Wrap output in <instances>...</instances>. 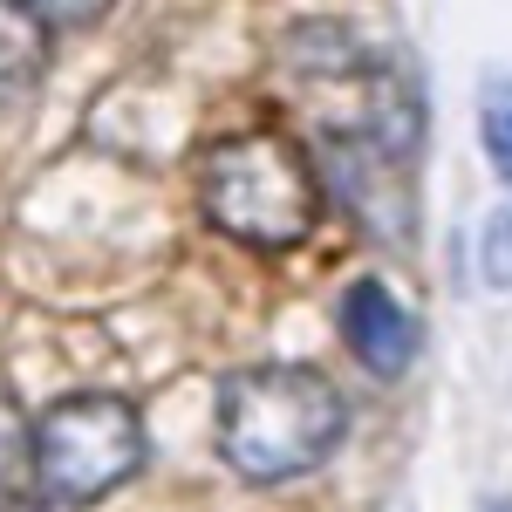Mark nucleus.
<instances>
[{
	"label": "nucleus",
	"mask_w": 512,
	"mask_h": 512,
	"mask_svg": "<svg viewBox=\"0 0 512 512\" xmlns=\"http://www.w3.org/2000/svg\"><path fill=\"white\" fill-rule=\"evenodd\" d=\"M485 512H512V499H492V506H485Z\"/></svg>",
	"instance_id": "nucleus-11"
},
{
	"label": "nucleus",
	"mask_w": 512,
	"mask_h": 512,
	"mask_svg": "<svg viewBox=\"0 0 512 512\" xmlns=\"http://www.w3.org/2000/svg\"><path fill=\"white\" fill-rule=\"evenodd\" d=\"M48 69V28H41L28 7H14V0H0V103H14V96H28Z\"/></svg>",
	"instance_id": "nucleus-5"
},
{
	"label": "nucleus",
	"mask_w": 512,
	"mask_h": 512,
	"mask_svg": "<svg viewBox=\"0 0 512 512\" xmlns=\"http://www.w3.org/2000/svg\"><path fill=\"white\" fill-rule=\"evenodd\" d=\"M342 342L355 349V362L369 376H403L424 349V328L383 280H355L349 301H342Z\"/></svg>",
	"instance_id": "nucleus-4"
},
{
	"label": "nucleus",
	"mask_w": 512,
	"mask_h": 512,
	"mask_svg": "<svg viewBox=\"0 0 512 512\" xmlns=\"http://www.w3.org/2000/svg\"><path fill=\"white\" fill-rule=\"evenodd\" d=\"M0 512H48L41 499H0Z\"/></svg>",
	"instance_id": "nucleus-10"
},
{
	"label": "nucleus",
	"mask_w": 512,
	"mask_h": 512,
	"mask_svg": "<svg viewBox=\"0 0 512 512\" xmlns=\"http://www.w3.org/2000/svg\"><path fill=\"white\" fill-rule=\"evenodd\" d=\"M14 7H28L48 35H62V28H96L117 0H14Z\"/></svg>",
	"instance_id": "nucleus-8"
},
{
	"label": "nucleus",
	"mask_w": 512,
	"mask_h": 512,
	"mask_svg": "<svg viewBox=\"0 0 512 512\" xmlns=\"http://www.w3.org/2000/svg\"><path fill=\"white\" fill-rule=\"evenodd\" d=\"M198 205L226 239L253 253H287L315 233L321 178L287 130H233L198 158Z\"/></svg>",
	"instance_id": "nucleus-2"
},
{
	"label": "nucleus",
	"mask_w": 512,
	"mask_h": 512,
	"mask_svg": "<svg viewBox=\"0 0 512 512\" xmlns=\"http://www.w3.org/2000/svg\"><path fill=\"white\" fill-rule=\"evenodd\" d=\"M21 472H28V417H21L14 390L0 383V499H14Z\"/></svg>",
	"instance_id": "nucleus-7"
},
{
	"label": "nucleus",
	"mask_w": 512,
	"mask_h": 512,
	"mask_svg": "<svg viewBox=\"0 0 512 512\" xmlns=\"http://www.w3.org/2000/svg\"><path fill=\"white\" fill-rule=\"evenodd\" d=\"M144 458H151V437L130 396H62L41 410V424H28V472L48 506H89L130 485Z\"/></svg>",
	"instance_id": "nucleus-3"
},
{
	"label": "nucleus",
	"mask_w": 512,
	"mask_h": 512,
	"mask_svg": "<svg viewBox=\"0 0 512 512\" xmlns=\"http://www.w3.org/2000/svg\"><path fill=\"white\" fill-rule=\"evenodd\" d=\"M478 144L499 178H512V82H492L485 103H478Z\"/></svg>",
	"instance_id": "nucleus-6"
},
{
	"label": "nucleus",
	"mask_w": 512,
	"mask_h": 512,
	"mask_svg": "<svg viewBox=\"0 0 512 512\" xmlns=\"http://www.w3.org/2000/svg\"><path fill=\"white\" fill-rule=\"evenodd\" d=\"M485 274H492V287H512V212H499L492 226H485Z\"/></svg>",
	"instance_id": "nucleus-9"
},
{
	"label": "nucleus",
	"mask_w": 512,
	"mask_h": 512,
	"mask_svg": "<svg viewBox=\"0 0 512 512\" xmlns=\"http://www.w3.org/2000/svg\"><path fill=\"white\" fill-rule=\"evenodd\" d=\"M342 437H349V403L321 369L260 362L219 390V451L253 485H287V478L321 472L342 451Z\"/></svg>",
	"instance_id": "nucleus-1"
}]
</instances>
